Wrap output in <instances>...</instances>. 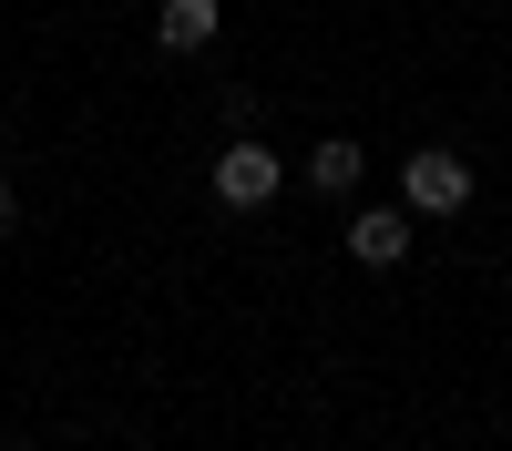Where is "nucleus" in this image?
Masks as SVG:
<instances>
[{"label":"nucleus","instance_id":"1","mask_svg":"<svg viewBox=\"0 0 512 451\" xmlns=\"http://www.w3.org/2000/svg\"><path fill=\"white\" fill-rule=\"evenodd\" d=\"M277 185H287V164L256 144V134H236V144L216 154V175H205V195H216L226 216H256V205H277Z\"/></svg>","mask_w":512,"mask_h":451},{"label":"nucleus","instance_id":"2","mask_svg":"<svg viewBox=\"0 0 512 451\" xmlns=\"http://www.w3.org/2000/svg\"><path fill=\"white\" fill-rule=\"evenodd\" d=\"M400 205L410 216H461V205H472V164H461L451 144H420L400 164Z\"/></svg>","mask_w":512,"mask_h":451},{"label":"nucleus","instance_id":"3","mask_svg":"<svg viewBox=\"0 0 512 451\" xmlns=\"http://www.w3.org/2000/svg\"><path fill=\"white\" fill-rule=\"evenodd\" d=\"M349 257L359 267H400L410 257V205H349Z\"/></svg>","mask_w":512,"mask_h":451},{"label":"nucleus","instance_id":"4","mask_svg":"<svg viewBox=\"0 0 512 451\" xmlns=\"http://www.w3.org/2000/svg\"><path fill=\"white\" fill-rule=\"evenodd\" d=\"M359 175H369V154H359L349 134H328V144L308 154V195H328V205H349V195H359Z\"/></svg>","mask_w":512,"mask_h":451},{"label":"nucleus","instance_id":"5","mask_svg":"<svg viewBox=\"0 0 512 451\" xmlns=\"http://www.w3.org/2000/svg\"><path fill=\"white\" fill-rule=\"evenodd\" d=\"M216 0H164V11H154V41H164V52H205V41H216Z\"/></svg>","mask_w":512,"mask_h":451},{"label":"nucleus","instance_id":"6","mask_svg":"<svg viewBox=\"0 0 512 451\" xmlns=\"http://www.w3.org/2000/svg\"><path fill=\"white\" fill-rule=\"evenodd\" d=\"M11 236H21V195L0 185V246H11Z\"/></svg>","mask_w":512,"mask_h":451}]
</instances>
